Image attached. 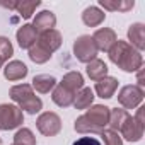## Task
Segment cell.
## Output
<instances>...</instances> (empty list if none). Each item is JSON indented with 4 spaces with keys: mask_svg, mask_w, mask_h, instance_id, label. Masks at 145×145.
<instances>
[{
    "mask_svg": "<svg viewBox=\"0 0 145 145\" xmlns=\"http://www.w3.org/2000/svg\"><path fill=\"white\" fill-rule=\"evenodd\" d=\"M108 55L114 65H118L123 72H128V74L140 70L143 65L142 53L138 50H135L128 41H123V39H118L113 44V48L108 51Z\"/></svg>",
    "mask_w": 145,
    "mask_h": 145,
    "instance_id": "6da1fadb",
    "label": "cell"
},
{
    "mask_svg": "<svg viewBox=\"0 0 145 145\" xmlns=\"http://www.w3.org/2000/svg\"><path fill=\"white\" fill-rule=\"evenodd\" d=\"M9 96L19 106V109L22 113L36 114V113H39L43 109V101L34 94L31 84H17V86L10 87Z\"/></svg>",
    "mask_w": 145,
    "mask_h": 145,
    "instance_id": "7a4b0ae2",
    "label": "cell"
},
{
    "mask_svg": "<svg viewBox=\"0 0 145 145\" xmlns=\"http://www.w3.org/2000/svg\"><path fill=\"white\" fill-rule=\"evenodd\" d=\"M97 53H99V50H97L92 36L82 34V36H79L75 39V43H74V55H75V58L80 63H91L92 60L97 58Z\"/></svg>",
    "mask_w": 145,
    "mask_h": 145,
    "instance_id": "3957f363",
    "label": "cell"
},
{
    "mask_svg": "<svg viewBox=\"0 0 145 145\" xmlns=\"http://www.w3.org/2000/svg\"><path fill=\"white\" fill-rule=\"evenodd\" d=\"M24 123V113L17 104H0V130H16Z\"/></svg>",
    "mask_w": 145,
    "mask_h": 145,
    "instance_id": "277c9868",
    "label": "cell"
},
{
    "mask_svg": "<svg viewBox=\"0 0 145 145\" xmlns=\"http://www.w3.org/2000/svg\"><path fill=\"white\" fill-rule=\"evenodd\" d=\"M143 96H145V92H143L142 87L130 84V86H125V87L120 89L118 103L123 106V109H135V108H138L142 104Z\"/></svg>",
    "mask_w": 145,
    "mask_h": 145,
    "instance_id": "5b68a950",
    "label": "cell"
},
{
    "mask_svg": "<svg viewBox=\"0 0 145 145\" xmlns=\"http://www.w3.org/2000/svg\"><path fill=\"white\" fill-rule=\"evenodd\" d=\"M38 131L44 137H55L61 131V120L56 113L53 111H44L38 116L36 120Z\"/></svg>",
    "mask_w": 145,
    "mask_h": 145,
    "instance_id": "8992f818",
    "label": "cell"
},
{
    "mask_svg": "<svg viewBox=\"0 0 145 145\" xmlns=\"http://www.w3.org/2000/svg\"><path fill=\"white\" fill-rule=\"evenodd\" d=\"M109 109L111 108H108L104 104H92L91 108H87V111H86L84 116L96 128L97 133H101L103 130H106L108 121H109Z\"/></svg>",
    "mask_w": 145,
    "mask_h": 145,
    "instance_id": "52a82bcc",
    "label": "cell"
},
{
    "mask_svg": "<svg viewBox=\"0 0 145 145\" xmlns=\"http://www.w3.org/2000/svg\"><path fill=\"white\" fill-rule=\"evenodd\" d=\"M92 39H94V43H96L99 51H106L108 53L113 48V44L118 41V36H116V33L111 27H99L92 34Z\"/></svg>",
    "mask_w": 145,
    "mask_h": 145,
    "instance_id": "ba28073f",
    "label": "cell"
},
{
    "mask_svg": "<svg viewBox=\"0 0 145 145\" xmlns=\"http://www.w3.org/2000/svg\"><path fill=\"white\" fill-rule=\"evenodd\" d=\"M143 130H145V125L138 123L133 116H128V120L120 130V137H123L128 142H140L143 137Z\"/></svg>",
    "mask_w": 145,
    "mask_h": 145,
    "instance_id": "9c48e42d",
    "label": "cell"
},
{
    "mask_svg": "<svg viewBox=\"0 0 145 145\" xmlns=\"http://www.w3.org/2000/svg\"><path fill=\"white\" fill-rule=\"evenodd\" d=\"M36 43H38L41 48H44L48 53L53 55V53L61 46V34H60V31H56V29H50V31L39 33Z\"/></svg>",
    "mask_w": 145,
    "mask_h": 145,
    "instance_id": "30bf717a",
    "label": "cell"
},
{
    "mask_svg": "<svg viewBox=\"0 0 145 145\" xmlns=\"http://www.w3.org/2000/svg\"><path fill=\"white\" fill-rule=\"evenodd\" d=\"M16 38H17V43L22 50H29L33 44H36L38 41V31L34 29L33 24H22L17 33H16Z\"/></svg>",
    "mask_w": 145,
    "mask_h": 145,
    "instance_id": "8fae6325",
    "label": "cell"
},
{
    "mask_svg": "<svg viewBox=\"0 0 145 145\" xmlns=\"http://www.w3.org/2000/svg\"><path fill=\"white\" fill-rule=\"evenodd\" d=\"M29 68L26 67V63H22L21 60H12V61H7V65L4 67V77L10 82H16V80H22L26 75H27Z\"/></svg>",
    "mask_w": 145,
    "mask_h": 145,
    "instance_id": "7c38bea8",
    "label": "cell"
},
{
    "mask_svg": "<svg viewBox=\"0 0 145 145\" xmlns=\"http://www.w3.org/2000/svg\"><path fill=\"white\" fill-rule=\"evenodd\" d=\"M33 26L38 31V34L44 33V31H50V29H55V26H56V16L51 10H41L39 14H36L34 21H33Z\"/></svg>",
    "mask_w": 145,
    "mask_h": 145,
    "instance_id": "4fadbf2b",
    "label": "cell"
},
{
    "mask_svg": "<svg viewBox=\"0 0 145 145\" xmlns=\"http://www.w3.org/2000/svg\"><path fill=\"white\" fill-rule=\"evenodd\" d=\"M116 89H118V79L109 77V75L104 77V79H101V80H97L96 86H94L96 94L99 97H103V99H111L114 96Z\"/></svg>",
    "mask_w": 145,
    "mask_h": 145,
    "instance_id": "5bb4252c",
    "label": "cell"
},
{
    "mask_svg": "<svg viewBox=\"0 0 145 145\" xmlns=\"http://www.w3.org/2000/svg\"><path fill=\"white\" fill-rule=\"evenodd\" d=\"M128 43L138 50L142 53V50L145 48V26L142 22H135L130 26L128 29Z\"/></svg>",
    "mask_w": 145,
    "mask_h": 145,
    "instance_id": "9a60e30c",
    "label": "cell"
},
{
    "mask_svg": "<svg viewBox=\"0 0 145 145\" xmlns=\"http://www.w3.org/2000/svg\"><path fill=\"white\" fill-rule=\"evenodd\" d=\"M56 86V79L53 75H48V74H39V75H34L33 77V91L39 92V94H48L55 89Z\"/></svg>",
    "mask_w": 145,
    "mask_h": 145,
    "instance_id": "2e32d148",
    "label": "cell"
},
{
    "mask_svg": "<svg viewBox=\"0 0 145 145\" xmlns=\"http://www.w3.org/2000/svg\"><path fill=\"white\" fill-rule=\"evenodd\" d=\"M104 19H106L104 10H101V9L96 7V5L87 7V9H84V12H82V22H84L86 26H89V27H97V26H101V24L104 22Z\"/></svg>",
    "mask_w": 145,
    "mask_h": 145,
    "instance_id": "e0dca14e",
    "label": "cell"
},
{
    "mask_svg": "<svg viewBox=\"0 0 145 145\" xmlns=\"http://www.w3.org/2000/svg\"><path fill=\"white\" fill-rule=\"evenodd\" d=\"M60 86H61V87H65V89H67V91H70V92L77 94V92L84 87V77H82L80 72H68V74H65V75H63V79H61Z\"/></svg>",
    "mask_w": 145,
    "mask_h": 145,
    "instance_id": "ac0fdd59",
    "label": "cell"
},
{
    "mask_svg": "<svg viewBox=\"0 0 145 145\" xmlns=\"http://www.w3.org/2000/svg\"><path fill=\"white\" fill-rule=\"evenodd\" d=\"M74 97H75L74 92L67 91V89L61 87L60 84H56L55 89L51 91V99H53V103H55L56 106H60V108H68V106H72V104H74Z\"/></svg>",
    "mask_w": 145,
    "mask_h": 145,
    "instance_id": "d6986e66",
    "label": "cell"
},
{
    "mask_svg": "<svg viewBox=\"0 0 145 145\" xmlns=\"http://www.w3.org/2000/svg\"><path fill=\"white\" fill-rule=\"evenodd\" d=\"M108 70H109L108 65H106L103 60H99V58H96V60H92L91 63H87V75H89V79L94 80V82H97V80L108 77Z\"/></svg>",
    "mask_w": 145,
    "mask_h": 145,
    "instance_id": "ffe728a7",
    "label": "cell"
},
{
    "mask_svg": "<svg viewBox=\"0 0 145 145\" xmlns=\"http://www.w3.org/2000/svg\"><path fill=\"white\" fill-rule=\"evenodd\" d=\"M128 116H130V113H128L126 109H123V108L109 109V121H108L109 130L120 133V130H121V126L125 125V121L128 120Z\"/></svg>",
    "mask_w": 145,
    "mask_h": 145,
    "instance_id": "44dd1931",
    "label": "cell"
},
{
    "mask_svg": "<svg viewBox=\"0 0 145 145\" xmlns=\"http://www.w3.org/2000/svg\"><path fill=\"white\" fill-rule=\"evenodd\" d=\"M99 5L111 12H128L135 7L133 0H99Z\"/></svg>",
    "mask_w": 145,
    "mask_h": 145,
    "instance_id": "7402d4cb",
    "label": "cell"
},
{
    "mask_svg": "<svg viewBox=\"0 0 145 145\" xmlns=\"http://www.w3.org/2000/svg\"><path fill=\"white\" fill-rule=\"evenodd\" d=\"M94 91L91 89V87H82L77 94H75V97H74V106H75V109H87V108H91L92 106V103H94Z\"/></svg>",
    "mask_w": 145,
    "mask_h": 145,
    "instance_id": "603a6c76",
    "label": "cell"
},
{
    "mask_svg": "<svg viewBox=\"0 0 145 145\" xmlns=\"http://www.w3.org/2000/svg\"><path fill=\"white\" fill-rule=\"evenodd\" d=\"M27 55H29L31 61H34V63H38V65L46 63V61L51 58V53H48V51H46L44 48H41L38 43H36V44H33V46L27 50Z\"/></svg>",
    "mask_w": 145,
    "mask_h": 145,
    "instance_id": "cb8c5ba5",
    "label": "cell"
},
{
    "mask_svg": "<svg viewBox=\"0 0 145 145\" xmlns=\"http://www.w3.org/2000/svg\"><path fill=\"white\" fill-rule=\"evenodd\" d=\"M39 5H41L39 0H31V2H17L16 10H17L24 19H31L33 14H34V10H36Z\"/></svg>",
    "mask_w": 145,
    "mask_h": 145,
    "instance_id": "d4e9b609",
    "label": "cell"
},
{
    "mask_svg": "<svg viewBox=\"0 0 145 145\" xmlns=\"http://www.w3.org/2000/svg\"><path fill=\"white\" fill-rule=\"evenodd\" d=\"M14 142L21 145H36V137L29 128H19L14 135Z\"/></svg>",
    "mask_w": 145,
    "mask_h": 145,
    "instance_id": "484cf974",
    "label": "cell"
},
{
    "mask_svg": "<svg viewBox=\"0 0 145 145\" xmlns=\"http://www.w3.org/2000/svg\"><path fill=\"white\" fill-rule=\"evenodd\" d=\"M12 55H14V46H12L10 39L5 36H0V61L2 63L9 61V58Z\"/></svg>",
    "mask_w": 145,
    "mask_h": 145,
    "instance_id": "4316f807",
    "label": "cell"
},
{
    "mask_svg": "<svg viewBox=\"0 0 145 145\" xmlns=\"http://www.w3.org/2000/svg\"><path fill=\"white\" fill-rule=\"evenodd\" d=\"M101 138L104 142V145H123V138L120 137L118 131H113V130H103L101 133Z\"/></svg>",
    "mask_w": 145,
    "mask_h": 145,
    "instance_id": "83f0119b",
    "label": "cell"
},
{
    "mask_svg": "<svg viewBox=\"0 0 145 145\" xmlns=\"http://www.w3.org/2000/svg\"><path fill=\"white\" fill-rule=\"evenodd\" d=\"M74 145H101V142L94 137H80L79 140L74 142Z\"/></svg>",
    "mask_w": 145,
    "mask_h": 145,
    "instance_id": "f1b7e54d",
    "label": "cell"
},
{
    "mask_svg": "<svg viewBox=\"0 0 145 145\" xmlns=\"http://www.w3.org/2000/svg\"><path fill=\"white\" fill-rule=\"evenodd\" d=\"M2 67H4V63H2V61H0V70H2Z\"/></svg>",
    "mask_w": 145,
    "mask_h": 145,
    "instance_id": "f546056e",
    "label": "cell"
},
{
    "mask_svg": "<svg viewBox=\"0 0 145 145\" xmlns=\"http://www.w3.org/2000/svg\"><path fill=\"white\" fill-rule=\"evenodd\" d=\"M12 145H21V143H16V142H12Z\"/></svg>",
    "mask_w": 145,
    "mask_h": 145,
    "instance_id": "4dcf8cb0",
    "label": "cell"
},
{
    "mask_svg": "<svg viewBox=\"0 0 145 145\" xmlns=\"http://www.w3.org/2000/svg\"><path fill=\"white\" fill-rule=\"evenodd\" d=\"M0 143H2V138H0Z\"/></svg>",
    "mask_w": 145,
    "mask_h": 145,
    "instance_id": "1f68e13d",
    "label": "cell"
}]
</instances>
